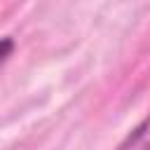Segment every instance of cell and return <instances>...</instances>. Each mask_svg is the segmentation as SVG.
Segmentation results:
<instances>
[{"instance_id":"obj_1","label":"cell","mask_w":150,"mask_h":150,"mask_svg":"<svg viewBox=\"0 0 150 150\" xmlns=\"http://www.w3.org/2000/svg\"><path fill=\"white\" fill-rule=\"evenodd\" d=\"M115 150H150V112L124 136Z\"/></svg>"},{"instance_id":"obj_2","label":"cell","mask_w":150,"mask_h":150,"mask_svg":"<svg viewBox=\"0 0 150 150\" xmlns=\"http://www.w3.org/2000/svg\"><path fill=\"white\" fill-rule=\"evenodd\" d=\"M12 49H14V40L12 38H2L0 40V66L7 61V56L12 54Z\"/></svg>"}]
</instances>
